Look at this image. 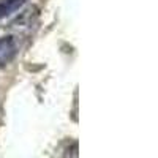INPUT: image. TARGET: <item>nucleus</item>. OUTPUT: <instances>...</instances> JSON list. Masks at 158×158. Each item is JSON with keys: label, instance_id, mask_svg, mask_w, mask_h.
I'll return each mask as SVG.
<instances>
[{"label": "nucleus", "instance_id": "1", "mask_svg": "<svg viewBox=\"0 0 158 158\" xmlns=\"http://www.w3.org/2000/svg\"><path fill=\"white\" fill-rule=\"evenodd\" d=\"M18 54V41L13 36L0 38V67L10 63Z\"/></svg>", "mask_w": 158, "mask_h": 158}, {"label": "nucleus", "instance_id": "2", "mask_svg": "<svg viewBox=\"0 0 158 158\" xmlns=\"http://www.w3.org/2000/svg\"><path fill=\"white\" fill-rule=\"evenodd\" d=\"M25 3H27V0H0V19L8 18Z\"/></svg>", "mask_w": 158, "mask_h": 158}]
</instances>
